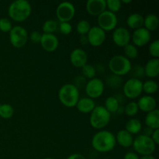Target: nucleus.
<instances>
[{"label": "nucleus", "mask_w": 159, "mask_h": 159, "mask_svg": "<svg viewBox=\"0 0 159 159\" xmlns=\"http://www.w3.org/2000/svg\"><path fill=\"white\" fill-rule=\"evenodd\" d=\"M138 103L135 102H130L124 107V113L128 116H134L138 113Z\"/></svg>", "instance_id": "473e14b6"}, {"label": "nucleus", "mask_w": 159, "mask_h": 159, "mask_svg": "<svg viewBox=\"0 0 159 159\" xmlns=\"http://www.w3.org/2000/svg\"><path fill=\"white\" fill-rule=\"evenodd\" d=\"M44 159H53V158H44Z\"/></svg>", "instance_id": "09e8293b"}, {"label": "nucleus", "mask_w": 159, "mask_h": 159, "mask_svg": "<svg viewBox=\"0 0 159 159\" xmlns=\"http://www.w3.org/2000/svg\"><path fill=\"white\" fill-rule=\"evenodd\" d=\"M107 7L110 12L116 14L121 9V2L120 0H107L106 1Z\"/></svg>", "instance_id": "72a5a7b5"}, {"label": "nucleus", "mask_w": 159, "mask_h": 159, "mask_svg": "<svg viewBox=\"0 0 159 159\" xmlns=\"http://www.w3.org/2000/svg\"><path fill=\"white\" fill-rule=\"evenodd\" d=\"M134 150L140 155L145 156V155H152L154 153L156 148V144L153 141L151 137L146 135H138L134 140L133 144Z\"/></svg>", "instance_id": "423d86ee"}, {"label": "nucleus", "mask_w": 159, "mask_h": 159, "mask_svg": "<svg viewBox=\"0 0 159 159\" xmlns=\"http://www.w3.org/2000/svg\"><path fill=\"white\" fill-rule=\"evenodd\" d=\"M124 54H125V57L127 58H128L129 60L130 59L136 58L138 55V48L134 44H131V43H128L127 46L124 47Z\"/></svg>", "instance_id": "c756f323"}, {"label": "nucleus", "mask_w": 159, "mask_h": 159, "mask_svg": "<svg viewBox=\"0 0 159 159\" xmlns=\"http://www.w3.org/2000/svg\"><path fill=\"white\" fill-rule=\"evenodd\" d=\"M98 24L99 27L104 31L114 30L117 26L118 19L116 14L105 10L98 16Z\"/></svg>", "instance_id": "6e6552de"}, {"label": "nucleus", "mask_w": 159, "mask_h": 159, "mask_svg": "<svg viewBox=\"0 0 159 159\" xmlns=\"http://www.w3.org/2000/svg\"><path fill=\"white\" fill-rule=\"evenodd\" d=\"M110 113L102 106H97L90 115V124L95 129H102L110 121Z\"/></svg>", "instance_id": "39448f33"}, {"label": "nucleus", "mask_w": 159, "mask_h": 159, "mask_svg": "<svg viewBox=\"0 0 159 159\" xmlns=\"http://www.w3.org/2000/svg\"><path fill=\"white\" fill-rule=\"evenodd\" d=\"M42 30H43L44 34H54L57 30V22L54 21L53 20H48L44 22L42 26Z\"/></svg>", "instance_id": "c85d7f7f"}, {"label": "nucleus", "mask_w": 159, "mask_h": 159, "mask_svg": "<svg viewBox=\"0 0 159 159\" xmlns=\"http://www.w3.org/2000/svg\"><path fill=\"white\" fill-rule=\"evenodd\" d=\"M139 159H156L152 155H145V156H142L141 158Z\"/></svg>", "instance_id": "49530a36"}, {"label": "nucleus", "mask_w": 159, "mask_h": 159, "mask_svg": "<svg viewBox=\"0 0 159 159\" xmlns=\"http://www.w3.org/2000/svg\"><path fill=\"white\" fill-rule=\"evenodd\" d=\"M32 12L30 3L26 0L12 2L8 9L9 16L16 22H23L27 20Z\"/></svg>", "instance_id": "f03ea898"}, {"label": "nucleus", "mask_w": 159, "mask_h": 159, "mask_svg": "<svg viewBox=\"0 0 159 159\" xmlns=\"http://www.w3.org/2000/svg\"><path fill=\"white\" fill-rule=\"evenodd\" d=\"M9 40L14 48H23L28 40L27 31L21 26H13L9 32Z\"/></svg>", "instance_id": "0eeeda50"}, {"label": "nucleus", "mask_w": 159, "mask_h": 159, "mask_svg": "<svg viewBox=\"0 0 159 159\" xmlns=\"http://www.w3.org/2000/svg\"><path fill=\"white\" fill-rule=\"evenodd\" d=\"M90 28H91V26H90L89 22L84 20L79 21L78 23L77 26H76V30H77L78 34H80L81 36L87 35Z\"/></svg>", "instance_id": "7c9ffc66"}, {"label": "nucleus", "mask_w": 159, "mask_h": 159, "mask_svg": "<svg viewBox=\"0 0 159 159\" xmlns=\"http://www.w3.org/2000/svg\"><path fill=\"white\" fill-rule=\"evenodd\" d=\"M146 126L152 130L159 128V110L158 109L152 110L147 113L144 120Z\"/></svg>", "instance_id": "aec40b11"}, {"label": "nucleus", "mask_w": 159, "mask_h": 159, "mask_svg": "<svg viewBox=\"0 0 159 159\" xmlns=\"http://www.w3.org/2000/svg\"><path fill=\"white\" fill-rule=\"evenodd\" d=\"M151 138L153 140V141L155 142V144H159V129L154 130Z\"/></svg>", "instance_id": "a19ab883"}, {"label": "nucleus", "mask_w": 159, "mask_h": 159, "mask_svg": "<svg viewBox=\"0 0 159 159\" xmlns=\"http://www.w3.org/2000/svg\"><path fill=\"white\" fill-rule=\"evenodd\" d=\"M130 72H131V75L133 76V79H139V80L141 78H143L145 75L144 67L141 66V65H135L133 68H131Z\"/></svg>", "instance_id": "f704fd0d"}, {"label": "nucleus", "mask_w": 159, "mask_h": 159, "mask_svg": "<svg viewBox=\"0 0 159 159\" xmlns=\"http://www.w3.org/2000/svg\"><path fill=\"white\" fill-rule=\"evenodd\" d=\"M67 159H85V157L83 156L81 154H72V155H70Z\"/></svg>", "instance_id": "37998d69"}, {"label": "nucleus", "mask_w": 159, "mask_h": 159, "mask_svg": "<svg viewBox=\"0 0 159 159\" xmlns=\"http://www.w3.org/2000/svg\"><path fill=\"white\" fill-rule=\"evenodd\" d=\"M88 56L86 52L81 48H75L70 54V61L75 68H81L87 64Z\"/></svg>", "instance_id": "2eb2a0df"}, {"label": "nucleus", "mask_w": 159, "mask_h": 159, "mask_svg": "<svg viewBox=\"0 0 159 159\" xmlns=\"http://www.w3.org/2000/svg\"><path fill=\"white\" fill-rule=\"evenodd\" d=\"M40 43L44 51L48 52H54L58 48L59 41L57 37L54 34H43Z\"/></svg>", "instance_id": "dca6fc26"}, {"label": "nucleus", "mask_w": 159, "mask_h": 159, "mask_svg": "<svg viewBox=\"0 0 159 159\" xmlns=\"http://www.w3.org/2000/svg\"><path fill=\"white\" fill-rule=\"evenodd\" d=\"M58 98L60 102L66 107H76L79 100V89L73 84H65L59 90Z\"/></svg>", "instance_id": "7ed1b4c3"}, {"label": "nucleus", "mask_w": 159, "mask_h": 159, "mask_svg": "<svg viewBox=\"0 0 159 159\" xmlns=\"http://www.w3.org/2000/svg\"><path fill=\"white\" fill-rule=\"evenodd\" d=\"M138 154L134 153V152H127L125 155H124V159H139Z\"/></svg>", "instance_id": "79ce46f5"}, {"label": "nucleus", "mask_w": 159, "mask_h": 159, "mask_svg": "<svg viewBox=\"0 0 159 159\" xmlns=\"http://www.w3.org/2000/svg\"><path fill=\"white\" fill-rule=\"evenodd\" d=\"M59 30H60L61 34H64V35H68L69 34H71V30H72V26L70 23L63 22V23H60Z\"/></svg>", "instance_id": "4c0bfd02"}, {"label": "nucleus", "mask_w": 159, "mask_h": 159, "mask_svg": "<svg viewBox=\"0 0 159 159\" xmlns=\"http://www.w3.org/2000/svg\"><path fill=\"white\" fill-rule=\"evenodd\" d=\"M116 138L114 134L108 130H100L93 136L92 145L99 152H109L116 146Z\"/></svg>", "instance_id": "f257e3e1"}, {"label": "nucleus", "mask_w": 159, "mask_h": 159, "mask_svg": "<svg viewBox=\"0 0 159 159\" xmlns=\"http://www.w3.org/2000/svg\"><path fill=\"white\" fill-rule=\"evenodd\" d=\"M79 41H80L81 44H82V45H86L87 43H89V40H88V37H87V35L81 36L80 39H79Z\"/></svg>", "instance_id": "c03bdc74"}, {"label": "nucleus", "mask_w": 159, "mask_h": 159, "mask_svg": "<svg viewBox=\"0 0 159 159\" xmlns=\"http://www.w3.org/2000/svg\"><path fill=\"white\" fill-rule=\"evenodd\" d=\"M151 32L146 30L144 27H141L140 29L135 30L133 33L132 37V41L134 43V46L138 47H144L147 43H149L151 40Z\"/></svg>", "instance_id": "4468645a"}, {"label": "nucleus", "mask_w": 159, "mask_h": 159, "mask_svg": "<svg viewBox=\"0 0 159 159\" xmlns=\"http://www.w3.org/2000/svg\"><path fill=\"white\" fill-rule=\"evenodd\" d=\"M120 107L119 101L117 98L114 96H110L106 99L105 108L110 113H116Z\"/></svg>", "instance_id": "a878e982"}, {"label": "nucleus", "mask_w": 159, "mask_h": 159, "mask_svg": "<svg viewBox=\"0 0 159 159\" xmlns=\"http://www.w3.org/2000/svg\"><path fill=\"white\" fill-rule=\"evenodd\" d=\"M76 107L79 112L82 113H92L94 108L96 107V103L94 100L90 98H82L79 99L76 104Z\"/></svg>", "instance_id": "6ab92c4d"}, {"label": "nucleus", "mask_w": 159, "mask_h": 159, "mask_svg": "<svg viewBox=\"0 0 159 159\" xmlns=\"http://www.w3.org/2000/svg\"><path fill=\"white\" fill-rule=\"evenodd\" d=\"M109 68L115 75H126L131 70V62L125 56L116 55L109 61Z\"/></svg>", "instance_id": "20e7f679"}, {"label": "nucleus", "mask_w": 159, "mask_h": 159, "mask_svg": "<svg viewBox=\"0 0 159 159\" xmlns=\"http://www.w3.org/2000/svg\"><path fill=\"white\" fill-rule=\"evenodd\" d=\"M127 24L131 29H140L144 26V17L139 13L131 14L127 18Z\"/></svg>", "instance_id": "5701e85b"}, {"label": "nucleus", "mask_w": 159, "mask_h": 159, "mask_svg": "<svg viewBox=\"0 0 159 159\" xmlns=\"http://www.w3.org/2000/svg\"><path fill=\"white\" fill-rule=\"evenodd\" d=\"M115 138L116 142L124 148H129L133 144V136L126 130H121L118 131L116 137Z\"/></svg>", "instance_id": "4be33fe9"}, {"label": "nucleus", "mask_w": 159, "mask_h": 159, "mask_svg": "<svg viewBox=\"0 0 159 159\" xmlns=\"http://www.w3.org/2000/svg\"><path fill=\"white\" fill-rule=\"evenodd\" d=\"M152 133H153V130H152V129H150L148 127V128L144 129V134H143L146 135V136H148V137H152Z\"/></svg>", "instance_id": "a18cd8bd"}, {"label": "nucleus", "mask_w": 159, "mask_h": 159, "mask_svg": "<svg viewBox=\"0 0 159 159\" xmlns=\"http://www.w3.org/2000/svg\"><path fill=\"white\" fill-rule=\"evenodd\" d=\"M12 28V23L10 20L7 18H1L0 19V30L2 32L7 33L10 32Z\"/></svg>", "instance_id": "c9c22d12"}, {"label": "nucleus", "mask_w": 159, "mask_h": 159, "mask_svg": "<svg viewBox=\"0 0 159 159\" xmlns=\"http://www.w3.org/2000/svg\"><path fill=\"white\" fill-rule=\"evenodd\" d=\"M159 19L155 14H149L144 18V26L148 31H154L158 27Z\"/></svg>", "instance_id": "b1692460"}, {"label": "nucleus", "mask_w": 159, "mask_h": 159, "mask_svg": "<svg viewBox=\"0 0 159 159\" xmlns=\"http://www.w3.org/2000/svg\"><path fill=\"white\" fill-rule=\"evenodd\" d=\"M158 84L153 80L146 81L144 83H143V91H144L147 94H148V96L149 95L155 94L158 91Z\"/></svg>", "instance_id": "cd10ccee"}, {"label": "nucleus", "mask_w": 159, "mask_h": 159, "mask_svg": "<svg viewBox=\"0 0 159 159\" xmlns=\"http://www.w3.org/2000/svg\"><path fill=\"white\" fill-rule=\"evenodd\" d=\"M107 4L105 0H89L86 2V10L91 16H99L106 10Z\"/></svg>", "instance_id": "f3484780"}, {"label": "nucleus", "mask_w": 159, "mask_h": 159, "mask_svg": "<svg viewBox=\"0 0 159 159\" xmlns=\"http://www.w3.org/2000/svg\"><path fill=\"white\" fill-rule=\"evenodd\" d=\"M149 53L153 58H158L159 57V40H155L149 46Z\"/></svg>", "instance_id": "e433bc0d"}, {"label": "nucleus", "mask_w": 159, "mask_h": 159, "mask_svg": "<svg viewBox=\"0 0 159 159\" xmlns=\"http://www.w3.org/2000/svg\"><path fill=\"white\" fill-rule=\"evenodd\" d=\"M107 82H108V84L112 88H117L121 84V79L120 78V76L113 75L109 77Z\"/></svg>", "instance_id": "58836bf2"}, {"label": "nucleus", "mask_w": 159, "mask_h": 159, "mask_svg": "<svg viewBox=\"0 0 159 159\" xmlns=\"http://www.w3.org/2000/svg\"><path fill=\"white\" fill-rule=\"evenodd\" d=\"M89 43L93 47H99L106 40V32L99 26H93L87 34Z\"/></svg>", "instance_id": "f8f14e48"}, {"label": "nucleus", "mask_w": 159, "mask_h": 159, "mask_svg": "<svg viewBox=\"0 0 159 159\" xmlns=\"http://www.w3.org/2000/svg\"><path fill=\"white\" fill-rule=\"evenodd\" d=\"M141 128H142V125H141V121L135 118L129 120L125 126V130L130 134H137L141 131Z\"/></svg>", "instance_id": "393cba45"}, {"label": "nucleus", "mask_w": 159, "mask_h": 159, "mask_svg": "<svg viewBox=\"0 0 159 159\" xmlns=\"http://www.w3.org/2000/svg\"><path fill=\"white\" fill-rule=\"evenodd\" d=\"M137 103H138V107L139 110L147 113L155 110L157 105L155 99L151 96H142Z\"/></svg>", "instance_id": "a211bd4d"}, {"label": "nucleus", "mask_w": 159, "mask_h": 159, "mask_svg": "<svg viewBox=\"0 0 159 159\" xmlns=\"http://www.w3.org/2000/svg\"><path fill=\"white\" fill-rule=\"evenodd\" d=\"M42 34L39 31H33L30 35V39L34 43H39L41 40Z\"/></svg>", "instance_id": "ea45409f"}, {"label": "nucleus", "mask_w": 159, "mask_h": 159, "mask_svg": "<svg viewBox=\"0 0 159 159\" xmlns=\"http://www.w3.org/2000/svg\"><path fill=\"white\" fill-rule=\"evenodd\" d=\"M124 93L128 99L138 98L143 92V82L137 79H130L124 85Z\"/></svg>", "instance_id": "1a4fd4ad"}, {"label": "nucleus", "mask_w": 159, "mask_h": 159, "mask_svg": "<svg viewBox=\"0 0 159 159\" xmlns=\"http://www.w3.org/2000/svg\"><path fill=\"white\" fill-rule=\"evenodd\" d=\"M75 14V8L72 3L69 2H63L60 3L56 9V16L57 19L61 21L68 22L69 23L70 20L73 19Z\"/></svg>", "instance_id": "9d476101"}, {"label": "nucleus", "mask_w": 159, "mask_h": 159, "mask_svg": "<svg viewBox=\"0 0 159 159\" xmlns=\"http://www.w3.org/2000/svg\"><path fill=\"white\" fill-rule=\"evenodd\" d=\"M85 93L90 99H96L101 96L104 91V83L101 79L94 78L90 79L85 85Z\"/></svg>", "instance_id": "9b49d317"}, {"label": "nucleus", "mask_w": 159, "mask_h": 159, "mask_svg": "<svg viewBox=\"0 0 159 159\" xmlns=\"http://www.w3.org/2000/svg\"><path fill=\"white\" fill-rule=\"evenodd\" d=\"M14 113V109L10 104L4 103L0 105V116L3 119H9Z\"/></svg>", "instance_id": "bb28decb"}, {"label": "nucleus", "mask_w": 159, "mask_h": 159, "mask_svg": "<svg viewBox=\"0 0 159 159\" xmlns=\"http://www.w3.org/2000/svg\"><path fill=\"white\" fill-rule=\"evenodd\" d=\"M82 73L84 77H86L87 79H94L96 75V70L93 65L86 64L82 68Z\"/></svg>", "instance_id": "2f4dec72"}, {"label": "nucleus", "mask_w": 159, "mask_h": 159, "mask_svg": "<svg viewBox=\"0 0 159 159\" xmlns=\"http://www.w3.org/2000/svg\"><path fill=\"white\" fill-rule=\"evenodd\" d=\"M121 3H130L132 2V0H122V1H120Z\"/></svg>", "instance_id": "de8ad7c7"}, {"label": "nucleus", "mask_w": 159, "mask_h": 159, "mask_svg": "<svg viewBox=\"0 0 159 159\" xmlns=\"http://www.w3.org/2000/svg\"><path fill=\"white\" fill-rule=\"evenodd\" d=\"M144 73L149 78H156L159 73V59L152 58L149 60L144 67Z\"/></svg>", "instance_id": "412c9836"}, {"label": "nucleus", "mask_w": 159, "mask_h": 159, "mask_svg": "<svg viewBox=\"0 0 159 159\" xmlns=\"http://www.w3.org/2000/svg\"><path fill=\"white\" fill-rule=\"evenodd\" d=\"M113 40L116 45L124 48L130 43V34L128 30L125 27H118L113 33Z\"/></svg>", "instance_id": "ddd939ff"}]
</instances>
